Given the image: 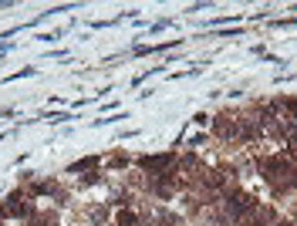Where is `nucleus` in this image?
<instances>
[{
    "instance_id": "f257e3e1",
    "label": "nucleus",
    "mask_w": 297,
    "mask_h": 226,
    "mask_svg": "<svg viewBox=\"0 0 297 226\" xmlns=\"http://www.w3.org/2000/svg\"><path fill=\"white\" fill-rule=\"evenodd\" d=\"M169 159H172V155H159V159H146L142 165H146V169H162V165H165Z\"/></svg>"
},
{
    "instance_id": "f03ea898",
    "label": "nucleus",
    "mask_w": 297,
    "mask_h": 226,
    "mask_svg": "<svg viewBox=\"0 0 297 226\" xmlns=\"http://www.w3.org/2000/svg\"><path fill=\"white\" fill-rule=\"evenodd\" d=\"M118 226H135V216L132 213H118Z\"/></svg>"
},
{
    "instance_id": "7ed1b4c3",
    "label": "nucleus",
    "mask_w": 297,
    "mask_h": 226,
    "mask_svg": "<svg viewBox=\"0 0 297 226\" xmlns=\"http://www.w3.org/2000/svg\"><path fill=\"white\" fill-rule=\"evenodd\" d=\"M277 226H291V223H277Z\"/></svg>"
}]
</instances>
